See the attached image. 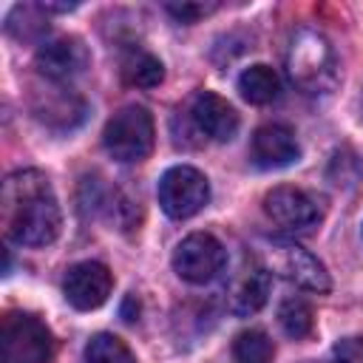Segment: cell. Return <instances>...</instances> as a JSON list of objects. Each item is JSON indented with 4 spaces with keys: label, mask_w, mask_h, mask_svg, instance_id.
<instances>
[{
    "label": "cell",
    "mask_w": 363,
    "mask_h": 363,
    "mask_svg": "<svg viewBox=\"0 0 363 363\" xmlns=\"http://www.w3.org/2000/svg\"><path fill=\"white\" fill-rule=\"evenodd\" d=\"M187 116L193 128L213 142H230L241 125L235 108L213 91H196L187 102Z\"/></svg>",
    "instance_id": "30bf717a"
},
{
    "label": "cell",
    "mask_w": 363,
    "mask_h": 363,
    "mask_svg": "<svg viewBox=\"0 0 363 363\" xmlns=\"http://www.w3.org/2000/svg\"><path fill=\"white\" fill-rule=\"evenodd\" d=\"M0 354L3 363H51V329L31 312H6L0 323Z\"/></svg>",
    "instance_id": "277c9868"
},
{
    "label": "cell",
    "mask_w": 363,
    "mask_h": 363,
    "mask_svg": "<svg viewBox=\"0 0 363 363\" xmlns=\"http://www.w3.org/2000/svg\"><path fill=\"white\" fill-rule=\"evenodd\" d=\"M286 77L306 96H326L340 82V62L332 43L315 28H298L286 48Z\"/></svg>",
    "instance_id": "7a4b0ae2"
},
{
    "label": "cell",
    "mask_w": 363,
    "mask_h": 363,
    "mask_svg": "<svg viewBox=\"0 0 363 363\" xmlns=\"http://www.w3.org/2000/svg\"><path fill=\"white\" fill-rule=\"evenodd\" d=\"M238 91L252 105H269L281 96V79L269 65H250L238 77Z\"/></svg>",
    "instance_id": "9a60e30c"
},
{
    "label": "cell",
    "mask_w": 363,
    "mask_h": 363,
    "mask_svg": "<svg viewBox=\"0 0 363 363\" xmlns=\"http://www.w3.org/2000/svg\"><path fill=\"white\" fill-rule=\"evenodd\" d=\"M6 31L20 43L37 40L48 31V11L43 9V3H20L9 11Z\"/></svg>",
    "instance_id": "e0dca14e"
},
{
    "label": "cell",
    "mask_w": 363,
    "mask_h": 363,
    "mask_svg": "<svg viewBox=\"0 0 363 363\" xmlns=\"http://www.w3.org/2000/svg\"><path fill=\"white\" fill-rule=\"evenodd\" d=\"M278 267H281L284 278H289L295 286H301L306 292L326 295L332 289V281H329L323 261L298 244H281L278 247Z\"/></svg>",
    "instance_id": "4fadbf2b"
},
{
    "label": "cell",
    "mask_w": 363,
    "mask_h": 363,
    "mask_svg": "<svg viewBox=\"0 0 363 363\" xmlns=\"http://www.w3.org/2000/svg\"><path fill=\"white\" fill-rule=\"evenodd\" d=\"M298 156H301L298 139H295V133H292L286 125L269 122V125H261V128L252 133L250 159H252L258 167H264V170L286 167V164L298 162Z\"/></svg>",
    "instance_id": "7c38bea8"
},
{
    "label": "cell",
    "mask_w": 363,
    "mask_h": 363,
    "mask_svg": "<svg viewBox=\"0 0 363 363\" xmlns=\"http://www.w3.org/2000/svg\"><path fill=\"white\" fill-rule=\"evenodd\" d=\"M167 9V14H173L179 23H199L201 17H207V14H213L216 9H218V3H190V0H184V3H167L164 6Z\"/></svg>",
    "instance_id": "44dd1931"
},
{
    "label": "cell",
    "mask_w": 363,
    "mask_h": 363,
    "mask_svg": "<svg viewBox=\"0 0 363 363\" xmlns=\"http://www.w3.org/2000/svg\"><path fill=\"white\" fill-rule=\"evenodd\" d=\"M91 65V54L79 37H57L37 48L34 68L51 79L54 85H62L74 77H79Z\"/></svg>",
    "instance_id": "9c48e42d"
},
{
    "label": "cell",
    "mask_w": 363,
    "mask_h": 363,
    "mask_svg": "<svg viewBox=\"0 0 363 363\" xmlns=\"http://www.w3.org/2000/svg\"><path fill=\"white\" fill-rule=\"evenodd\" d=\"M156 142V128L153 116L142 105H125L119 108L105 130H102V145L116 162H142L150 156Z\"/></svg>",
    "instance_id": "3957f363"
},
{
    "label": "cell",
    "mask_w": 363,
    "mask_h": 363,
    "mask_svg": "<svg viewBox=\"0 0 363 363\" xmlns=\"http://www.w3.org/2000/svg\"><path fill=\"white\" fill-rule=\"evenodd\" d=\"M332 363H363V337H343L332 346Z\"/></svg>",
    "instance_id": "7402d4cb"
},
{
    "label": "cell",
    "mask_w": 363,
    "mask_h": 363,
    "mask_svg": "<svg viewBox=\"0 0 363 363\" xmlns=\"http://www.w3.org/2000/svg\"><path fill=\"white\" fill-rule=\"evenodd\" d=\"M122 79L133 88H156L164 79V68L150 51L136 45L122 57Z\"/></svg>",
    "instance_id": "2e32d148"
},
{
    "label": "cell",
    "mask_w": 363,
    "mask_h": 363,
    "mask_svg": "<svg viewBox=\"0 0 363 363\" xmlns=\"http://www.w3.org/2000/svg\"><path fill=\"white\" fill-rule=\"evenodd\" d=\"M278 323H281V329H284L286 337L303 340V337H309L312 329H315L312 306H309L303 298L289 295V298H284L281 306H278Z\"/></svg>",
    "instance_id": "ac0fdd59"
},
{
    "label": "cell",
    "mask_w": 363,
    "mask_h": 363,
    "mask_svg": "<svg viewBox=\"0 0 363 363\" xmlns=\"http://www.w3.org/2000/svg\"><path fill=\"white\" fill-rule=\"evenodd\" d=\"M210 201V182L190 164L170 167L159 179V204L170 218H190Z\"/></svg>",
    "instance_id": "52a82bcc"
},
{
    "label": "cell",
    "mask_w": 363,
    "mask_h": 363,
    "mask_svg": "<svg viewBox=\"0 0 363 363\" xmlns=\"http://www.w3.org/2000/svg\"><path fill=\"white\" fill-rule=\"evenodd\" d=\"M111 289H113V275L99 261H79L65 269L62 292H65V301L79 312L99 309L108 301Z\"/></svg>",
    "instance_id": "ba28073f"
},
{
    "label": "cell",
    "mask_w": 363,
    "mask_h": 363,
    "mask_svg": "<svg viewBox=\"0 0 363 363\" xmlns=\"http://www.w3.org/2000/svg\"><path fill=\"white\" fill-rule=\"evenodd\" d=\"M85 363H136L128 343L111 332H99L85 346Z\"/></svg>",
    "instance_id": "d6986e66"
},
{
    "label": "cell",
    "mask_w": 363,
    "mask_h": 363,
    "mask_svg": "<svg viewBox=\"0 0 363 363\" xmlns=\"http://www.w3.org/2000/svg\"><path fill=\"white\" fill-rule=\"evenodd\" d=\"M233 357L238 363H272L275 346L267 332L261 329H247L233 340Z\"/></svg>",
    "instance_id": "ffe728a7"
},
{
    "label": "cell",
    "mask_w": 363,
    "mask_h": 363,
    "mask_svg": "<svg viewBox=\"0 0 363 363\" xmlns=\"http://www.w3.org/2000/svg\"><path fill=\"white\" fill-rule=\"evenodd\" d=\"M85 99L77 96L71 88H51V91H40L34 96V116L54 128V130H71L85 119Z\"/></svg>",
    "instance_id": "5bb4252c"
},
{
    "label": "cell",
    "mask_w": 363,
    "mask_h": 363,
    "mask_svg": "<svg viewBox=\"0 0 363 363\" xmlns=\"http://www.w3.org/2000/svg\"><path fill=\"white\" fill-rule=\"evenodd\" d=\"M264 213L278 230H284L289 235L312 233L323 218V207L318 204V199L312 193H306L301 187H289V184L272 187L264 196Z\"/></svg>",
    "instance_id": "5b68a950"
},
{
    "label": "cell",
    "mask_w": 363,
    "mask_h": 363,
    "mask_svg": "<svg viewBox=\"0 0 363 363\" xmlns=\"http://www.w3.org/2000/svg\"><path fill=\"white\" fill-rule=\"evenodd\" d=\"M227 267L224 244L210 233H190L173 250V269L187 284H210Z\"/></svg>",
    "instance_id": "8992f818"
},
{
    "label": "cell",
    "mask_w": 363,
    "mask_h": 363,
    "mask_svg": "<svg viewBox=\"0 0 363 363\" xmlns=\"http://www.w3.org/2000/svg\"><path fill=\"white\" fill-rule=\"evenodd\" d=\"M6 235L23 247H48L62 227L54 187L40 170H17L6 176L0 193Z\"/></svg>",
    "instance_id": "6da1fadb"
},
{
    "label": "cell",
    "mask_w": 363,
    "mask_h": 363,
    "mask_svg": "<svg viewBox=\"0 0 363 363\" xmlns=\"http://www.w3.org/2000/svg\"><path fill=\"white\" fill-rule=\"evenodd\" d=\"M269 286H272L269 269L261 267L255 258L244 261V267L233 275V281L227 286V306H230V312L238 315V318L255 315L267 303Z\"/></svg>",
    "instance_id": "8fae6325"
}]
</instances>
